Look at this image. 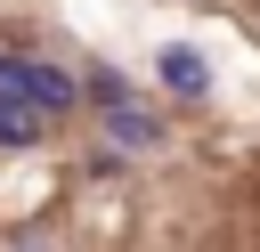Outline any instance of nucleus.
I'll return each instance as SVG.
<instances>
[{
	"mask_svg": "<svg viewBox=\"0 0 260 252\" xmlns=\"http://www.w3.org/2000/svg\"><path fill=\"white\" fill-rule=\"evenodd\" d=\"M89 98H98V106L114 114V106H130V81H122L114 65H98V73H89Z\"/></svg>",
	"mask_w": 260,
	"mask_h": 252,
	"instance_id": "39448f33",
	"label": "nucleus"
},
{
	"mask_svg": "<svg viewBox=\"0 0 260 252\" xmlns=\"http://www.w3.org/2000/svg\"><path fill=\"white\" fill-rule=\"evenodd\" d=\"M106 130H114V146H154V138H162V122H154L146 106H114Z\"/></svg>",
	"mask_w": 260,
	"mask_h": 252,
	"instance_id": "7ed1b4c3",
	"label": "nucleus"
},
{
	"mask_svg": "<svg viewBox=\"0 0 260 252\" xmlns=\"http://www.w3.org/2000/svg\"><path fill=\"white\" fill-rule=\"evenodd\" d=\"M154 73H162V89H179V98H203V89H211V65H203V49H187V41H171V49L154 57Z\"/></svg>",
	"mask_w": 260,
	"mask_h": 252,
	"instance_id": "f03ea898",
	"label": "nucleus"
},
{
	"mask_svg": "<svg viewBox=\"0 0 260 252\" xmlns=\"http://www.w3.org/2000/svg\"><path fill=\"white\" fill-rule=\"evenodd\" d=\"M32 138H41V114L24 98H0V146H32Z\"/></svg>",
	"mask_w": 260,
	"mask_h": 252,
	"instance_id": "20e7f679",
	"label": "nucleus"
},
{
	"mask_svg": "<svg viewBox=\"0 0 260 252\" xmlns=\"http://www.w3.org/2000/svg\"><path fill=\"white\" fill-rule=\"evenodd\" d=\"M73 98H81V81L65 73V65H49V57H24V106L49 122V114H73Z\"/></svg>",
	"mask_w": 260,
	"mask_h": 252,
	"instance_id": "f257e3e1",
	"label": "nucleus"
}]
</instances>
